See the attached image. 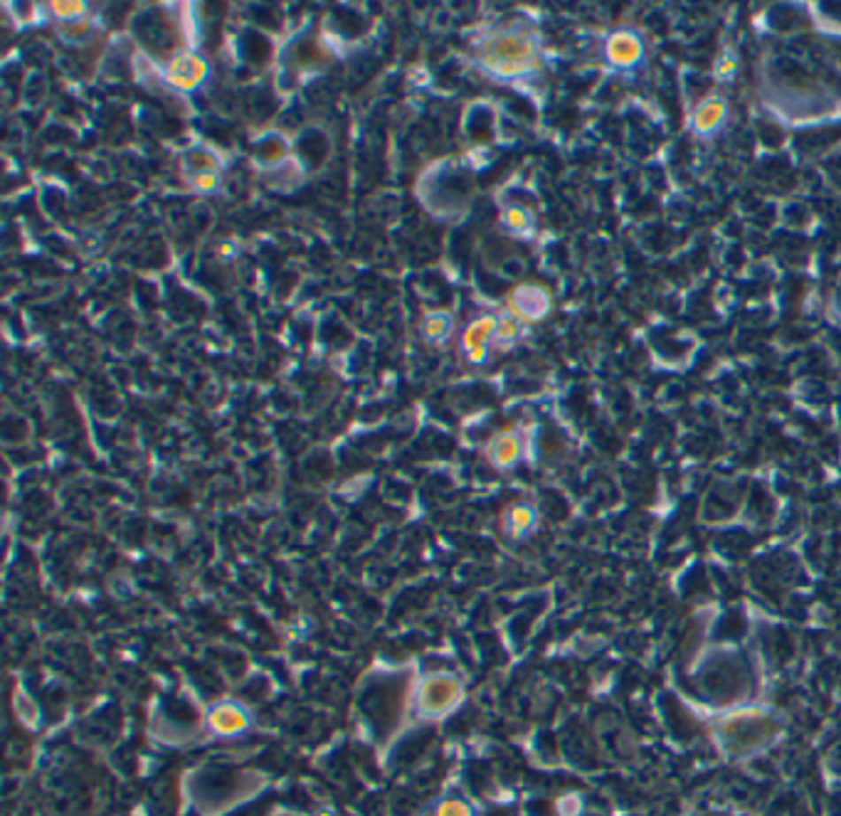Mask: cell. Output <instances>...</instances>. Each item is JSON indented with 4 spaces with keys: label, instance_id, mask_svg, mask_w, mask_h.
Here are the masks:
<instances>
[{
    "label": "cell",
    "instance_id": "cell-1",
    "mask_svg": "<svg viewBox=\"0 0 841 816\" xmlns=\"http://www.w3.org/2000/svg\"><path fill=\"white\" fill-rule=\"evenodd\" d=\"M479 59L486 72H491L498 80L523 77L538 65L536 47L523 33H496L482 45Z\"/></svg>",
    "mask_w": 841,
    "mask_h": 816
},
{
    "label": "cell",
    "instance_id": "cell-2",
    "mask_svg": "<svg viewBox=\"0 0 841 816\" xmlns=\"http://www.w3.org/2000/svg\"><path fill=\"white\" fill-rule=\"evenodd\" d=\"M464 698L461 681L450 671H435L417 681L413 690V711L422 720H439L457 708Z\"/></svg>",
    "mask_w": 841,
    "mask_h": 816
},
{
    "label": "cell",
    "instance_id": "cell-3",
    "mask_svg": "<svg viewBox=\"0 0 841 816\" xmlns=\"http://www.w3.org/2000/svg\"><path fill=\"white\" fill-rule=\"evenodd\" d=\"M208 733L215 737L244 735L252 727V713L237 701H220L205 715Z\"/></svg>",
    "mask_w": 841,
    "mask_h": 816
},
{
    "label": "cell",
    "instance_id": "cell-4",
    "mask_svg": "<svg viewBox=\"0 0 841 816\" xmlns=\"http://www.w3.org/2000/svg\"><path fill=\"white\" fill-rule=\"evenodd\" d=\"M605 55H607V62L614 67L632 69L644 59V42L639 35L629 33V30H617L607 37Z\"/></svg>",
    "mask_w": 841,
    "mask_h": 816
},
{
    "label": "cell",
    "instance_id": "cell-5",
    "mask_svg": "<svg viewBox=\"0 0 841 816\" xmlns=\"http://www.w3.org/2000/svg\"><path fill=\"white\" fill-rule=\"evenodd\" d=\"M205 77H208V65L205 59L197 58L196 52H181L168 65V81L183 92L196 89L197 84L205 81Z\"/></svg>",
    "mask_w": 841,
    "mask_h": 816
},
{
    "label": "cell",
    "instance_id": "cell-6",
    "mask_svg": "<svg viewBox=\"0 0 841 816\" xmlns=\"http://www.w3.org/2000/svg\"><path fill=\"white\" fill-rule=\"evenodd\" d=\"M728 102L723 96H706L696 109H693L691 116V127L693 131L698 134V136H711L715 134L718 128H723V124L728 121Z\"/></svg>",
    "mask_w": 841,
    "mask_h": 816
},
{
    "label": "cell",
    "instance_id": "cell-7",
    "mask_svg": "<svg viewBox=\"0 0 841 816\" xmlns=\"http://www.w3.org/2000/svg\"><path fill=\"white\" fill-rule=\"evenodd\" d=\"M511 311L519 316V319H541L543 313L548 311V294L541 287H533V284H523L513 294H511Z\"/></svg>",
    "mask_w": 841,
    "mask_h": 816
},
{
    "label": "cell",
    "instance_id": "cell-8",
    "mask_svg": "<svg viewBox=\"0 0 841 816\" xmlns=\"http://www.w3.org/2000/svg\"><path fill=\"white\" fill-rule=\"evenodd\" d=\"M486 457L496 469H511L523 457V442L516 432H504V435L491 439V444L486 449Z\"/></svg>",
    "mask_w": 841,
    "mask_h": 816
},
{
    "label": "cell",
    "instance_id": "cell-9",
    "mask_svg": "<svg viewBox=\"0 0 841 816\" xmlns=\"http://www.w3.org/2000/svg\"><path fill=\"white\" fill-rule=\"evenodd\" d=\"M496 326H498V319H494V316H479L476 321L469 323V326L464 328V334H461V350H464V356L472 353V350H479V348H491Z\"/></svg>",
    "mask_w": 841,
    "mask_h": 816
},
{
    "label": "cell",
    "instance_id": "cell-10",
    "mask_svg": "<svg viewBox=\"0 0 841 816\" xmlns=\"http://www.w3.org/2000/svg\"><path fill=\"white\" fill-rule=\"evenodd\" d=\"M533 528H536V511L533 508L526 504L508 508V513L504 516V530H506L508 538H523Z\"/></svg>",
    "mask_w": 841,
    "mask_h": 816
},
{
    "label": "cell",
    "instance_id": "cell-11",
    "mask_svg": "<svg viewBox=\"0 0 841 816\" xmlns=\"http://www.w3.org/2000/svg\"><path fill=\"white\" fill-rule=\"evenodd\" d=\"M451 328H454V323L451 319L444 313V311H437V313H429L422 323V331H425L427 341H432V343H442V341H447L451 334Z\"/></svg>",
    "mask_w": 841,
    "mask_h": 816
},
{
    "label": "cell",
    "instance_id": "cell-12",
    "mask_svg": "<svg viewBox=\"0 0 841 816\" xmlns=\"http://www.w3.org/2000/svg\"><path fill=\"white\" fill-rule=\"evenodd\" d=\"M521 335V319L519 316H504V319H498V326H496V334H494V345L496 350H506L511 345L519 341Z\"/></svg>",
    "mask_w": 841,
    "mask_h": 816
},
{
    "label": "cell",
    "instance_id": "cell-13",
    "mask_svg": "<svg viewBox=\"0 0 841 816\" xmlns=\"http://www.w3.org/2000/svg\"><path fill=\"white\" fill-rule=\"evenodd\" d=\"M432 816H474V809L461 797H444V799H439L435 804Z\"/></svg>",
    "mask_w": 841,
    "mask_h": 816
},
{
    "label": "cell",
    "instance_id": "cell-14",
    "mask_svg": "<svg viewBox=\"0 0 841 816\" xmlns=\"http://www.w3.org/2000/svg\"><path fill=\"white\" fill-rule=\"evenodd\" d=\"M501 219H504V225H506L511 232H526V230H530V225H533V219H530L529 210H526V207H519V205L508 207Z\"/></svg>",
    "mask_w": 841,
    "mask_h": 816
},
{
    "label": "cell",
    "instance_id": "cell-15",
    "mask_svg": "<svg viewBox=\"0 0 841 816\" xmlns=\"http://www.w3.org/2000/svg\"><path fill=\"white\" fill-rule=\"evenodd\" d=\"M188 168L196 173H215L218 168V158L210 153V150H193L190 158H188Z\"/></svg>",
    "mask_w": 841,
    "mask_h": 816
},
{
    "label": "cell",
    "instance_id": "cell-16",
    "mask_svg": "<svg viewBox=\"0 0 841 816\" xmlns=\"http://www.w3.org/2000/svg\"><path fill=\"white\" fill-rule=\"evenodd\" d=\"M52 12L58 15L59 20L72 23V20H80L81 15H84V3H74V0H67V3H55V5H52Z\"/></svg>",
    "mask_w": 841,
    "mask_h": 816
},
{
    "label": "cell",
    "instance_id": "cell-17",
    "mask_svg": "<svg viewBox=\"0 0 841 816\" xmlns=\"http://www.w3.org/2000/svg\"><path fill=\"white\" fill-rule=\"evenodd\" d=\"M218 173H197V175H193V188L197 193H212V190H218Z\"/></svg>",
    "mask_w": 841,
    "mask_h": 816
},
{
    "label": "cell",
    "instance_id": "cell-18",
    "mask_svg": "<svg viewBox=\"0 0 841 816\" xmlns=\"http://www.w3.org/2000/svg\"><path fill=\"white\" fill-rule=\"evenodd\" d=\"M580 814V799L577 797H565L560 802V816H577Z\"/></svg>",
    "mask_w": 841,
    "mask_h": 816
},
{
    "label": "cell",
    "instance_id": "cell-19",
    "mask_svg": "<svg viewBox=\"0 0 841 816\" xmlns=\"http://www.w3.org/2000/svg\"><path fill=\"white\" fill-rule=\"evenodd\" d=\"M733 72H736V62H733V59L718 62V77H730Z\"/></svg>",
    "mask_w": 841,
    "mask_h": 816
}]
</instances>
